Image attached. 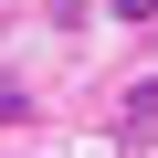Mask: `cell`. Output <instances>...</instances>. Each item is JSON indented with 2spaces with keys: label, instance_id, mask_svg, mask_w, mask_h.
<instances>
[{
  "label": "cell",
  "instance_id": "cell-1",
  "mask_svg": "<svg viewBox=\"0 0 158 158\" xmlns=\"http://www.w3.org/2000/svg\"><path fill=\"white\" fill-rule=\"evenodd\" d=\"M158 116V74H148V85H127V106H116V127H148Z\"/></svg>",
  "mask_w": 158,
  "mask_h": 158
}]
</instances>
